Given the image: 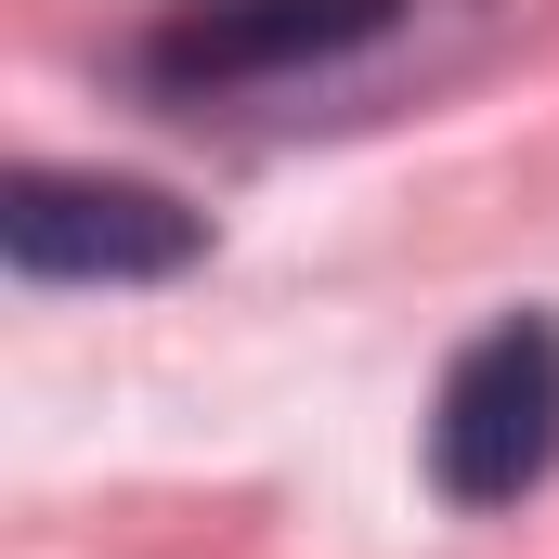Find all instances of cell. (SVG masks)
Returning a JSON list of instances; mask_svg holds the SVG:
<instances>
[{"label":"cell","mask_w":559,"mask_h":559,"mask_svg":"<svg viewBox=\"0 0 559 559\" xmlns=\"http://www.w3.org/2000/svg\"><path fill=\"white\" fill-rule=\"evenodd\" d=\"M559 468V325L547 312H508L481 325L455 365H442V404H429V481L455 508H521Z\"/></svg>","instance_id":"cell-1"},{"label":"cell","mask_w":559,"mask_h":559,"mask_svg":"<svg viewBox=\"0 0 559 559\" xmlns=\"http://www.w3.org/2000/svg\"><path fill=\"white\" fill-rule=\"evenodd\" d=\"M417 0H169L143 39V79L169 92H248V79H299L338 66L365 39H391Z\"/></svg>","instance_id":"cell-2"},{"label":"cell","mask_w":559,"mask_h":559,"mask_svg":"<svg viewBox=\"0 0 559 559\" xmlns=\"http://www.w3.org/2000/svg\"><path fill=\"white\" fill-rule=\"evenodd\" d=\"M0 248L13 274H182L195 261V209H169L156 182H92V169H13L0 195Z\"/></svg>","instance_id":"cell-3"}]
</instances>
